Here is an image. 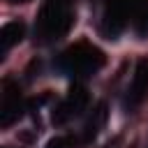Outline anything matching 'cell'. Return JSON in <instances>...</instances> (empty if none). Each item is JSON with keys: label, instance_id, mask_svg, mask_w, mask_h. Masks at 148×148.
<instances>
[{"label": "cell", "instance_id": "obj_1", "mask_svg": "<svg viewBox=\"0 0 148 148\" xmlns=\"http://www.w3.org/2000/svg\"><path fill=\"white\" fill-rule=\"evenodd\" d=\"M106 58L104 53L88 44V42H79L74 46H69L65 53H60L58 58V69L62 74H72V76H92L95 72H99L104 67Z\"/></svg>", "mask_w": 148, "mask_h": 148}, {"label": "cell", "instance_id": "obj_2", "mask_svg": "<svg viewBox=\"0 0 148 148\" xmlns=\"http://www.w3.org/2000/svg\"><path fill=\"white\" fill-rule=\"evenodd\" d=\"M72 25H74V14L62 2L49 0L37 16L35 32L42 42H53V39H60L62 35H67Z\"/></svg>", "mask_w": 148, "mask_h": 148}, {"label": "cell", "instance_id": "obj_3", "mask_svg": "<svg viewBox=\"0 0 148 148\" xmlns=\"http://www.w3.org/2000/svg\"><path fill=\"white\" fill-rule=\"evenodd\" d=\"M86 106H88V90H86L81 83H74V86L69 88L67 97L56 104V109H53V113H51V120H53L56 125H65L67 120L81 116V113L86 111Z\"/></svg>", "mask_w": 148, "mask_h": 148}, {"label": "cell", "instance_id": "obj_4", "mask_svg": "<svg viewBox=\"0 0 148 148\" xmlns=\"http://www.w3.org/2000/svg\"><path fill=\"white\" fill-rule=\"evenodd\" d=\"M146 97H148V58H141L136 62L134 74H132V81L127 86L125 106L127 109H136Z\"/></svg>", "mask_w": 148, "mask_h": 148}, {"label": "cell", "instance_id": "obj_5", "mask_svg": "<svg viewBox=\"0 0 148 148\" xmlns=\"http://www.w3.org/2000/svg\"><path fill=\"white\" fill-rule=\"evenodd\" d=\"M25 109H28V102L21 99L18 90H9V83H7V92H5V97H2V109H0V123H2L5 127L12 125V123H16V120L23 116Z\"/></svg>", "mask_w": 148, "mask_h": 148}, {"label": "cell", "instance_id": "obj_6", "mask_svg": "<svg viewBox=\"0 0 148 148\" xmlns=\"http://www.w3.org/2000/svg\"><path fill=\"white\" fill-rule=\"evenodd\" d=\"M23 35H25V25H23L21 21H9V23H5L2 30H0V51L7 53L12 46H16V44L23 39Z\"/></svg>", "mask_w": 148, "mask_h": 148}, {"label": "cell", "instance_id": "obj_7", "mask_svg": "<svg viewBox=\"0 0 148 148\" xmlns=\"http://www.w3.org/2000/svg\"><path fill=\"white\" fill-rule=\"evenodd\" d=\"M104 123H106V104L99 102V104L92 109V113H90V118H88V123H86V127H83V141L90 143V141L99 134V130L104 127Z\"/></svg>", "mask_w": 148, "mask_h": 148}, {"label": "cell", "instance_id": "obj_8", "mask_svg": "<svg viewBox=\"0 0 148 148\" xmlns=\"http://www.w3.org/2000/svg\"><path fill=\"white\" fill-rule=\"evenodd\" d=\"M134 30L139 37H148V5L139 7L136 9V16H134Z\"/></svg>", "mask_w": 148, "mask_h": 148}, {"label": "cell", "instance_id": "obj_9", "mask_svg": "<svg viewBox=\"0 0 148 148\" xmlns=\"http://www.w3.org/2000/svg\"><path fill=\"white\" fill-rule=\"evenodd\" d=\"M76 146V139L69 136V134H60V136H53L46 141L44 148H74Z\"/></svg>", "mask_w": 148, "mask_h": 148}, {"label": "cell", "instance_id": "obj_10", "mask_svg": "<svg viewBox=\"0 0 148 148\" xmlns=\"http://www.w3.org/2000/svg\"><path fill=\"white\" fill-rule=\"evenodd\" d=\"M12 2H28V0H12Z\"/></svg>", "mask_w": 148, "mask_h": 148}, {"label": "cell", "instance_id": "obj_11", "mask_svg": "<svg viewBox=\"0 0 148 148\" xmlns=\"http://www.w3.org/2000/svg\"><path fill=\"white\" fill-rule=\"evenodd\" d=\"M58 2H62V5H65V2H69V0H58Z\"/></svg>", "mask_w": 148, "mask_h": 148}]
</instances>
